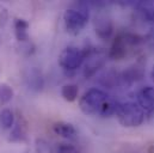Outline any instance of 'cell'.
Segmentation results:
<instances>
[{"label":"cell","instance_id":"6da1fadb","mask_svg":"<svg viewBox=\"0 0 154 153\" xmlns=\"http://www.w3.org/2000/svg\"><path fill=\"white\" fill-rule=\"evenodd\" d=\"M115 102L106 92L99 89L87 90L79 99V108L85 115L109 117L115 115L117 109Z\"/></svg>","mask_w":154,"mask_h":153},{"label":"cell","instance_id":"7a4b0ae2","mask_svg":"<svg viewBox=\"0 0 154 153\" xmlns=\"http://www.w3.org/2000/svg\"><path fill=\"white\" fill-rule=\"evenodd\" d=\"M115 115L119 124L125 128L140 127L145 121L143 109L137 103L134 102L118 103Z\"/></svg>","mask_w":154,"mask_h":153},{"label":"cell","instance_id":"3957f363","mask_svg":"<svg viewBox=\"0 0 154 153\" xmlns=\"http://www.w3.org/2000/svg\"><path fill=\"white\" fill-rule=\"evenodd\" d=\"M88 20V7L85 2L77 4V8H68L63 13V23L69 35L77 36L86 27Z\"/></svg>","mask_w":154,"mask_h":153},{"label":"cell","instance_id":"277c9868","mask_svg":"<svg viewBox=\"0 0 154 153\" xmlns=\"http://www.w3.org/2000/svg\"><path fill=\"white\" fill-rule=\"evenodd\" d=\"M140 41L136 35H131V34H121L118 36H116L114 39L111 48L109 50L108 56L112 60H123L127 55H128V50L130 47H134L135 44H137Z\"/></svg>","mask_w":154,"mask_h":153},{"label":"cell","instance_id":"5b68a950","mask_svg":"<svg viewBox=\"0 0 154 153\" xmlns=\"http://www.w3.org/2000/svg\"><path fill=\"white\" fill-rule=\"evenodd\" d=\"M85 61V52L77 47H67L59 55V65L65 71H75Z\"/></svg>","mask_w":154,"mask_h":153},{"label":"cell","instance_id":"8992f818","mask_svg":"<svg viewBox=\"0 0 154 153\" xmlns=\"http://www.w3.org/2000/svg\"><path fill=\"white\" fill-rule=\"evenodd\" d=\"M85 52V67H84V76L86 79L93 76L99 68L105 65L106 54L102 50H97L96 48L86 49Z\"/></svg>","mask_w":154,"mask_h":153},{"label":"cell","instance_id":"52a82bcc","mask_svg":"<svg viewBox=\"0 0 154 153\" xmlns=\"http://www.w3.org/2000/svg\"><path fill=\"white\" fill-rule=\"evenodd\" d=\"M137 104L143 111L152 113L154 110V87L146 86L137 93Z\"/></svg>","mask_w":154,"mask_h":153},{"label":"cell","instance_id":"ba28073f","mask_svg":"<svg viewBox=\"0 0 154 153\" xmlns=\"http://www.w3.org/2000/svg\"><path fill=\"white\" fill-rule=\"evenodd\" d=\"M96 35L100 39H109L111 37L112 33H114V25L111 23V20L106 19V18H102V19H98L96 20Z\"/></svg>","mask_w":154,"mask_h":153},{"label":"cell","instance_id":"9c48e42d","mask_svg":"<svg viewBox=\"0 0 154 153\" xmlns=\"http://www.w3.org/2000/svg\"><path fill=\"white\" fill-rule=\"evenodd\" d=\"M29 28L30 24L23 18H16L14 19V33L16 37L19 42L28 43L29 42Z\"/></svg>","mask_w":154,"mask_h":153},{"label":"cell","instance_id":"30bf717a","mask_svg":"<svg viewBox=\"0 0 154 153\" xmlns=\"http://www.w3.org/2000/svg\"><path fill=\"white\" fill-rule=\"evenodd\" d=\"M53 130H54V133L56 135H60V136H62L65 139H72L77 134V130H75L74 126L72 123L63 122V121H60V122L54 123Z\"/></svg>","mask_w":154,"mask_h":153},{"label":"cell","instance_id":"8fae6325","mask_svg":"<svg viewBox=\"0 0 154 153\" xmlns=\"http://www.w3.org/2000/svg\"><path fill=\"white\" fill-rule=\"evenodd\" d=\"M136 8L141 17L147 22H154V1L147 0V1H140L136 4Z\"/></svg>","mask_w":154,"mask_h":153},{"label":"cell","instance_id":"7c38bea8","mask_svg":"<svg viewBox=\"0 0 154 153\" xmlns=\"http://www.w3.org/2000/svg\"><path fill=\"white\" fill-rule=\"evenodd\" d=\"M25 80L28 83V86L31 90L39 91L43 87V76L41 74L37 68H31L28 73V76H25Z\"/></svg>","mask_w":154,"mask_h":153},{"label":"cell","instance_id":"4fadbf2b","mask_svg":"<svg viewBox=\"0 0 154 153\" xmlns=\"http://www.w3.org/2000/svg\"><path fill=\"white\" fill-rule=\"evenodd\" d=\"M99 83L105 87H115L121 83V74L114 70H109L99 76Z\"/></svg>","mask_w":154,"mask_h":153},{"label":"cell","instance_id":"5bb4252c","mask_svg":"<svg viewBox=\"0 0 154 153\" xmlns=\"http://www.w3.org/2000/svg\"><path fill=\"white\" fill-rule=\"evenodd\" d=\"M26 139V126L24 122L22 121H18L11 133H10V138H8V141L11 142H20V141H24Z\"/></svg>","mask_w":154,"mask_h":153},{"label":"cell","instance_id":"9a60e30c","mask_svg":"<svg viewBox=\"0 0 154 153\" xmlns=\"http://www.w3.org/2000/svg\"><path fill=\"white\" fill-rule=\"evenodd\" d=\"M143 76V72L140 67L137 66H131L129 68H127L122 74H121V81L123 83H128L131 84L139 79H141V76Z\"/></svg>","mask_w":154,"mask_h":153},{"label":"cell","instance_id":"2e32d148","mask_svg":"<svg viewBox=\"0 0 154 153\" xmlns=\"http://www.w3.org/2000/svg\"><path fill=\"white\" fill-rule=\"evenodd\" d=\"M79 89L75 84H66L61 89V96L67 102H74L78 98Z\"/></svg>","mask_w":154,"mask_h":153},{"label":"cell","instance_id":"e0dca14e","mask_svg":"<svg viewBox=\"0 0 154 153\" xmlns=\"http://www.w3.org/2000/svg\"><path fill=\"white\" fill-rule=\"evenodd\" d=\"M0 122L5 129H11L14 126V114L10 109H4L0 114Z\"/></svg>","mask_w":154,"mask_h":153},{"label":"cell","instance_id":"ac0fdd59","mask_svg":"<svg viewBox=\"0 0 154 153\" xmlns=\"http://www.w3.org/2000/svg\"><path fill=\"white\" fill-rule=\"evenodd\" d=\"M13 89L7 84H0V105L7 104L13 98Z\"/></svg>","mask_w":154,"mask_h":153},{"label":"cell","instance_id":"d6986e66","mask_svg":"<svg viewBox=\"0 0 154 153\" xmlns=\"http://www.w3.org/2000/svg\"><path fill=\"white\" fill-rule=\"evenodd\" d=\"M57 153H80L77 148L72 145H68V144H62L59 146L57 148Z\"/></svg>","mask_w":154,"mask_h":153},{"label":"cell","instance_id":"ffe728a7","mask_svg":"<svg viewBox=\"0 0 154 153\" xmlns=\"http://www.w3.org/2000/svg\"><path fill=\"white\" fill-rule=\"evenodd\" d=\"M8 20V12L4 6H0V28L5 27Z\"/></svg>","mask_w":154,"mask_h":153},{"label":"cell","instance_id":"44dd1931","mask_svg":"<svg viewBox=\"0 0 154 153\" xmlns=\"http://www.w3.org/2000/svg\"><path fill=\"white\" fill-rule=\"evenodd\" d=\"M151 79H152V81L154 83V66L153 68H152V71H151Z\"/></svg>","mask_w":154,"mask_h":153}]
</instances>
